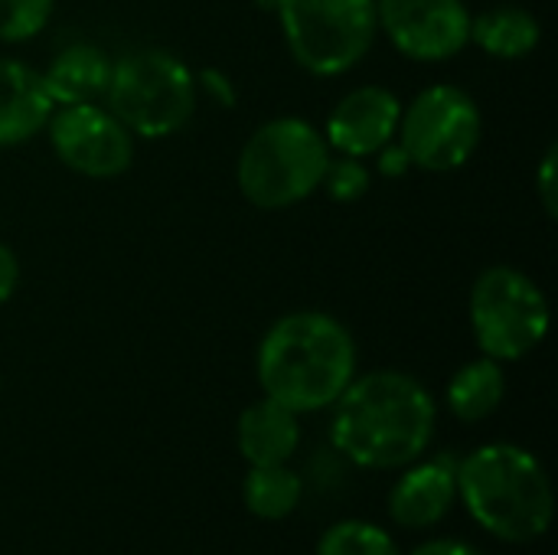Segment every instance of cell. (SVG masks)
<instances>
[{"mask_svg": "<svg viewBox=\"0 0 558 555\" xmlns=\"http://www.w3.org/2000/svg\"><path fill=\"white\" fill-rule=\"evenodd\" d=\"M435 435V399L405 373L353 376L333 402L330 442L356 468L399 471L418 461Z\"/></svg>", "mask_w": 558, "mask_h": 555, "instance_id": "1", "label": "cell"}, {"mask_svg": "<svg viewBox=\"0 0 558 555\" xmlns=\"http://www.w3.org/2000/svg\"><path fill=\"white\" fill-rule=\"evenodd\" d=\"M262 393L294 415L330 409L356 376V343L350 330L320 311L281 317L258 347Z\"/></svg>", "mask_w": 558, "mask_h": 555, "instance_id": "2", "label": "cell"}, {"mask_svg": "<svg viewBox=\"0 0 558 555\" xmlns=\"http://www.w3.org/2000/svg\"><path fill=\"white\" fill-rule=\"evenodd\" d=\"M458 497L477 527L517 546L543 540L556 514L543 461L520 445H484L458 461Z\"/></svg>", "mask_w": 558, "mask_h": 555, "instance_id": "3", "label": "cell"}, {"mask_svg": "<svg viewBox=\"0 0 558 555\" xmlns=\"http://www.w3.org/2000/svg\"><path fill=\"white\" fill-rule=\"evenodd\" d=\"M330 147L324 134L301 118L262 124L239 154V190L258 209H288L307 200L327 170Z\"/></svg>", "mask_w": 558, "mask_h": 555, "instance_id": "4", "label": "cell"}, {"mask_svg": "<svg viewBox=\"0 0 558 555\" xmlns=\"http://www.w3.org/2000/svg\"><path fill=\"white\" fill-rule=\"evenodd\" d=\"M108 111L144 141L183 131L196 111L193 72L163 49H134L111 62L105 88Z\"/></svg>", "mask_w": 558, "mask_h": 555, "instance_id": "5", "label": "cell"}, {"mask_svg": "<svg viewBox=\"0 0 558 555\" xmlns=\"http://www.w3.org/2000/svg\"><path fill=\"white\" fill-rule=\"evenodd\" d=\"M275 7L288 49L314 75L353 69L376 39V0H258Z\"/></svg>", "mask_w": 558, "mask_h": 555, "instance_id": "6", "label": "cell"}, {"mask_svg": "<svg viewBox=\"0 0 558 555\" xmlns=\"http://www.w3.org/2000/svg\"><path fill=\"white\" fill-rule=\"evenodd\" d=\"M471 327L484 357L513 363L543 343L549 330V301L530 275L494 265L474 281Z\"/></svg>", "mask_w": 558, "mask_h": 555, "instance_id": "7", "label": "cell"}, {"mask_svg": "<svg viewBox=\"0 0 558 555\" xmlns=\"http://www.w3.org/2000/svg\"><path fill=\"white\" fill-rule=\"evenodd\" d=\"M402 150L412 167L448 173L464 167L481 144V108L454 85L425 88L399 118Z\"/></svg>", "mask_w": 558, "mask_h": 555, "instance_id": "8", "label": "cell"}, {"mask_svg": "<svg viewBox=\"0 0 558 555\" xmlns=\"http://www.w3.org/2000/svg\"><path fill=\"white\" fill-rule=\"evenodd\" d=\"M46 124L56 157L82 177L108 180L124 173L134 160V134L92 101L62 105Z\"/></svg>", "mask_w": 558, "mask_h": 555, "instance_id": "9", "label": "cell"}, {"mask_svg": "<svg viewBox=\"0 0 558 555\" xmlns=\"http://www.w3.org/2000/svg\"><path fill=\"white\" fill-rule=\"evenodd\" d=\"M376 23L392 46L418 62H441L471 43L464 0H376Z\"/></svg>", "mask_w": 558, "mask_h": 555, "instance_id": "10", "label": "cell"}, {"mask_svg": "<svg viewBox=\"0 0 558 555\" xmlns=\"http://www.w3.org/2000/svg\"><path fill=\"white\" fill-rule=\"evenodd\" d=\"M402 105L399 98L383 85H363L353 88L337 101V108L327 118V147H337L347 157H373L383 150L396 131H399Z\"/></svg>", "mask_w": 558, "mask_h": 555, "instance_id": "11", "label": "cell"}, {"mask_svg": "<svg viewBox=\"0 0 558 555\" xmlns=\"http://www.w3.org/2000/svg\"><path fill=\"white\" fill-rule=\"evenodd\" d=\"M458 500V461L441 455L422 464H405L389 494V514L405 530H428L448 517Z\"/></svg>", "mask_w": 558, "mask_h": 555, "instance_id": "12", "label": "cell"}, {"mask_svg": "<svg viewBox=\"0 0 558 555\" xmlns=\"http://www.w3.org/2000/svg\"><path fill=\"white\" fill-rule=\"evenodd\" d=\"M56 105L43 75L16 59H0V147H16L46 128Z\"/></svg>", "mask_w": 558, "mask_h": 555, "instance_id": "13", "label": "cell"}, {"mask_svg": "<svg viewBox=\"0 0 558 555\" xmlns=\"http://www.w3.org/2000/svg\"><path fill=\"white\" fill-rule=\"evenodd\" d=\"M235 445L248 468L288 464L301 445V422L291 409L265 396L239 415Z\"/></svg>", "mask_w": 558, "mask_h": 555, "instance_id": "14", "label": "cell"}, {"mask_svg": "<svg viewBox=\"0 0 558 555\" xmlns=\"http://www.w3.org/2000/svg\"><path fill=\"white\" fill-rule=\"evenodd\" d=\"M43 75V85L52 98V105H82L105 95L111 79V59L88 43L65 46Z\"/></svg>", "mask_w": 558, "mask_h": 555, "instance_id": "15", "label": "cell"}, {"mask_svg": "<svg viewBox=\"0 0 558 555\" xmlns=\"http://www.w3.org/2000/svg\"><path fill=\"white\" fill-rule=\"evenodd\" d=\"M504 396H507V376L500 363L490 357L464 363L448 383V409L454 412V419L468 425L490 419L500 409Z\"/></svg>", "mask_w": 558, "mask_h": 555, "instance_id": "16", "label": "cell"}, {"mask_svg": "<svg viewBox=\"0 0 558 555\" xmlns=\"http://www.w3.org/2000/svg\"><path fill=\"white\" fill-rule=\"evenodd\" d=\"M539 20L523 7H494L471 16V39L494 59H523L539 46Z\"/></svg>", "mask_w": 558, "mask_h": 555, "instance_id": "17", "label": "cell"}, {"mask_svg": "<svg viewBox=\"0 0 558 555\" xmlns=\"http://www.w3.org/2000/svg\"><path fill=\"white\" fill-rule=\"evenodd\" d=\"M242 497L258 520H284L298 510L304 497V481L288 464L252 468L242 484Z\"/></svg>", "mask_w": 558, "mask_h": 555, "instance_id": "18", "label": "cell"}, {"mask_svg": "<svg viewBox=\"0 0 558 555\" xmlns=\"http://www.w3.org/2000/svg\"><path fill=\"white\" fill-rule=\"evenodd\" d=\"M317 555H399L396 540L366 520H343L333 523L320 543H317Z\"/></svg>", "mask_w": 558, "mask_h": 555, "instance_id": "19", "label": "cell"}, {"mask_svg": "<svg viewBox=\"0 0 558 555\" xmlns=\"http://www.w3.org/2000/svg\"><path fill=\"white\" fill-rule=\"evenodd\" d=\"M56 0H0V39L23 43L33 39L52 16Z\"/></svg>", "mask_w": 558, "mask_h": 555, "instance_id": "20", "label": "cell"}, {"mask_svg": "<svg viewBox=\"0 0 558 555\" xmlns=\"http://www.w3.org/2000/svg\"><path fill=\"white\" fill-rule=\"evenodd\" d=\"M320 186L337 200V203H353L360 196H366L369 190V170L366 164H360V157H340V160H327L324 180Z\"/></svg>", "mask_w": 558, "mask_h": 555, "instance_id": "21", "label": "cell"}, {"mask_svg": "<svg viewBox=\"0 0 558 555\" xmlns=\"http://www.w3.org/2000/svg\"><path fill=\"white\" fill-rule=\"evenodd\" d=\"M556 147L546 150L543 157V167H539V196H543V209L546 216H556L558 213V186H556Z\"/></svg>", "mask_w": 558, "mask_h": 555, "instance_id": "22", "label": "cell"}, {"mask_svg": "<svg viewBox=\"0 0 558 555\" xmlns=\"http://www.w3.org/2000/svg\"><path fill=\"white\" fill-rule=\"evenodd\" d=\"M16 281H20V265H16V255L0 242V307L13 298L16 291Z\"/></svg>", "mask_w": 558, "mask_h": 555, "instance_id": "23", "label": "cell"}, {"mask_svg": "<svg viewBox=\"0 0 558 555\" xmlns=\"http://www.w3.org/2000/svg\"><path fill=\"white\" fill-rule=\"evenodd\" d=\"M376 154H379V164H376V167H379V173H386V177H399V173H405V170L412 167V164H409V154L402 150V144L392 147V141H389V144H386L383 150H376Z\"/></svg>", "mask_w": 558, "mask_h": 555, "instance_id": "24", "label": "cell"}, {"mask_svg": "<svg viewBox=\"0 0 558 555\" xmlns=\"http://www.w3.org/2000/svg\"><path fill=\"white\" fill-rule=\"evenodd\" d=\"M412 555H484L477 546L461 543V540H432L425 546H418Z\"/></svg>", "mask_w": 558, "mask_h": 555, "instance_id": "25", "label": "cell"}, {"mask_svg": "<svg viewBox=\"0 0 558 555\" xmlns=\"http://www.w3.org/2000/svg\"><path fill=\"white\" fill-rule=\"evenodd\" d=\"M199 79L209 85V92H213V95H222V101H226V105H232V92H229V85H226V79H222V75H216L213 69H206Z\"/></svg>", "mask_w": 558, "mask_h": 555, "instance_id": "26", "label": "cell"}]
</instances>
